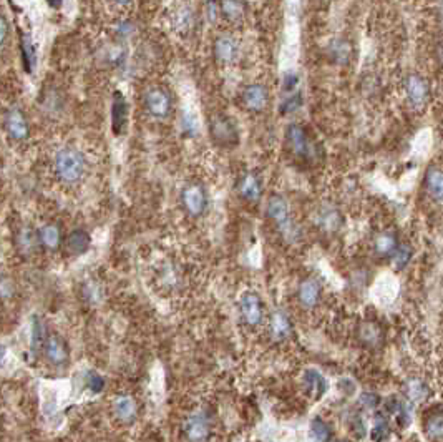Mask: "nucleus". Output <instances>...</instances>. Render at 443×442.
I'll return each instance as SVG.
<instances>
[{
	"label": "nucleus",
	"mask_w": 443,
	"mask_h": 442,
	"mask_svg": "<svg viewBox=\"0 0 443 442\" xmlns=\"http://www.w3.org/2000/svg\"><path fill=\"white\" fill-rule=\"evenodd\" d=\"M266 216H268L270 223L284 243L288 244H297L301 242L302 233L299 230L297 223L294 221V216L290 213V206L288 200L283 195L274 193L268 198V205H266Z\"/></svg>",
	"instance_id": "obj_1"
},
{
	"label": "nucleus",
	"mask_w": 443,
	"mask_h": 442,
	"mask_svg": "<svg viewBox=\"0 0 443 442\" xmlns=\"http://www.w3.org/2000/svg\"><path fill=\"white\" fill-rule=\"evenodd\" d=\"M284 149L295 161L302 163H314L321 156V149L314 141L311 131L297 122L285 126Z\"/></svg>",
	"instance_id": "obj_2"
},
{
	"label": "nucleus",
	"mask_w": 443,
	"mask_h": 442,
	"mask_svg": "<svg viewBox=\"0 0 443 442\" xmlns=\"http://www.w3.org/2000/svg\"><path fill=\"white\" fill-rule=\"evenodd\" d=\"M209 136L219 149H234L239 144V129L229 115L216 114L209 119Z\"/></svg>",
	"instance_id": "obj_3"
},
{
	"label": "nucleus",
	"mask_w": 443,
	"mask_h": 442,
	"mask_svg": "<svg viewBox=\"0 0 443 442\" xmlns=\"http://www.w3.org/2000/svg\"><path fill=\"white\" fill-rule=\"evenodd\" d=\"M55 171L65 183H75L85 171V158L75 149H62L55 155Z\"/></svg>",
	"instance_id": "obj_4"
},
{
	"label": "nucleus",
	"mask_w": 443,
	"mask_h": 442,
	"mask_svg": "<svg viewBox=\"0 0 443 442\" xmlns=\"http://www.w3.org/2000/svg\"><path fill=\"white\" fill-rule=\"evenodd\" d=\"M239 314L246 326L258 328L264 323L266 306L261 294L256 291H246L239 298Z\"/></svg>",
	"instance_id": "obj_5"
},
{
	"label": "nucleus",
	"mask_w": 443,
	"mask_h": 442,
	"mask_svg": "<svg viewBox=\"0 0 443 442\" xmlns=\"http://www.w3.org/2000/svg\"><path fill=\"white\" fill-rule=\"evenodd\" d=\"M322 293L324 286L322 281L314 274H307V276L301 278V281L297 283L295 288V299H297L299 306L302 309H316L322 301Z\"/></svg>",
	"instance_id": "obj_6"
},
{
	"label": "nucleus",
	"mask_w": 443,
	"mask_h": 442,
	"mask_svg": "<svg viewBox=\"0 0 443 442\" xmlns=\"http://www.w3.org/2000/svg\"><path fill=\"white\" fill-rule=\"evenodd\" d=\"M312 220L321 233L336 235L344 227V215L334 203H321L314 210Z\"/></svg>",
	"instance_id": "obj_7"
},
{
	"label": "nucleus",
	"mask_w": 443,
	"mask_h": 442,
	"mask_svg": "<svg viewBox=\"0 0 443 442\" xmlns=\"http://www.w3.org/2000/svg\"><path fill=\"white\" fill-rule=\"evenodd\" d=\"M356 340L368 351H378L385 343V329L377 319H366L359 323L356 329Z\"/></svg>",
	"instance_id": "obj_8"
},
{
	"label": "nucleus",
	"mask_w": 443,
	"mask_h": 442,
	"mask_svg": "<svg viewBox=\"0 0 443 442\" xmlns=\"http://www.w3.org/2000/svg\"><path fill=\"white\" fill-rule=\"evenodd\" d=\"M181 203H183V208L190 216H198L204 215L206 210H208L209 198H208V191L203 185L199 183H191L186 186L181 193Z\"/></svg>",
	"instance_id": "obj_9"
},
{
	"label": "nucleus",
	"mask_w": 443,
	"mask_h": 442,
	"mask_svg": "<svg viewBox=\"0 0 443 442\" xmlns=\"http://www.w3.org/2000/svg\"><path fill=\"white\" fill-rule=\"evenodd\" d=\"M403 93L408 105L412 108H422L427 105L428 98H430V85H428L427 78H423L418 73H410L403 80Z\"/></svg>",
	"instance_id": "obj_10"
},
{
	"label": "nucleus",
	"mask_w": 443,
	"mask_h": 442,
	"mask_svg": "<svg viewBox=\"0 0 443 442\" xmlns=\"http://www.w3.org/2000/svg\"><path fill=\"white\" fill-rule=\"evenodd\" d=\"M236 193L246 203H258L264 193V183L261 175L256 171H244L236 181Z\"/></svg>",
	"instance_id": "obj_11"
},
{
	"label": "nucleus",
	"mask_w": 443,
	"mask_h": 442,
	"mask_svg": "<svg viewBox=\"0 0 443 442\" xmlns=\"http://www.w3.org/2000/svg\"><path fill=\"white\" fill-rule=\"evenodd\" d=\"M269 338L274 343H285L294 336V323L284 309H274L269 316L268 324Z\"/></svg>",
	"instance_id": "obj_12"
},
{
	"label": "nucleus",
	"mask_w": 443,
	"mask_h": 442,
	"mask_svg": "<svg viewBox=\"0 0 443 442\" xmlns=\"http://www.w3.org/2000/svg\"><path fill=\"white\" fill-rule=\"evenodd\" d=\"M145 108L146 112L155 119H166L171 112V97L165 88L155 87L150 88L145 95Z\"/></svg>",
	"instance_id": "obj_13"
},
{
	"label": "nucleus",
	"mask_w": 443,
	"mask_h": 442,
	"mask_svg": "<svg viewBox=\"0 0 443 442\" xmlns=\"http://www.w3.org/2000/svg\"><path fill=\"white\" fill-rule=\"evenodd\" d=\"M241 103H243L246 110L253 112V114H261L269 103L268 88L263 83H249L241 92Z\"/></svg>",
	"instance_id": "obj_14"
},
{
	"label": "nucleus",
	"mask_w": 443,
	"mask_h": 442,
	"mask_svg": "<svg viewBox=\"0 0 443 442\" xmlns=\"http://www.w3.org/2000/svg\"><path fill=\"white\" fill-rule=\"evenodd\" d=\"M211 416L206 411H198L191 414L183 424V432L190 441H204L211 434Z\"/></svg>",
	"instance_id": "obj_15"
},
{
	"label": "nucleus",
	"mask_w": 443,
	"mask_h": 442,
	"mask_svg": "<svg viewBox=\"0 0 443 442\" xmlns=\"http://www.w3.org/2000/svg\"><path fill=\"white\" fill-rule=\"evenodd\" d=\"M400 243V238L393 230H382L372 239V253L381 259H390Z\"/></svg>",
	"instance_id": "obj_16"
},
{
	"label": "nucleus",
	"mask_w": 443,
	"mask_h": 442,
	"mask_svg": "<svg viewBox=\"0 0 443 442\" xmlns=\"http://www.w3.org/2000/svg\"><path fill=\"white\" fill-rule=\"evenodd\" d=\"M383 407H385V414L388 417H392L400 429H405V427L412 422L413 406L410 404V402H407L405 399H403V396L388 397Z\"/></svg>",
	"instance_id": "obj_17"
},
{
	"label": "nucleus",
	"mask_w": 443,
	"mask_h": 442,
	"mask_svg": "<svg viewBox=\"0 0 443 442\" xmlns=\"http://www.w3.org/2000/svg\"><path fill=\"white\" fill-rule=\"evenodd\" d=\"M423 190L435 203H443V168L437 165L428 166L423 175Z\"/></svg>",
	"instance_id": "obj_18"
},
{
	"label": "nucleus",
	"mask_w": 443,
	"mask_h": 442,
	"mask_svg": "<svg viewBox=\"0 0 443 442\" xmlns=\"http://www.w3.org/2000/svg\"><path fill=\"white\" fill-rule=\"evenodd\" d=\"M302 389L304 392H306V396L309 397V399H312V401L321 399L327 391L326 377L322 376L321 371L314 370V367H311V370H306L302 374Z\"/></svg>",
	"instance_id": "obj_19"
},
{
	"label": "nucleus",
	"mask_w": 443,
	"mask_h": 442,
	"mask_svg": "<svg viewBox=\"0 0 443 442\" xmlns=\"http://www.w3.org/2000/svg\"><path fill=\"white\" fill-rule=\"evenodd\" d=\"M213 53L218 62L233 63L239 55V43L234 37L223 33V36L216 37L213 43Z\"/></svg>",
	"instance_id": "obj_20"
},
{
	"label": "nucleus",
	"mask_w": 443,
	"mask_h": 442,
	"mask_svg": "<svg viewBox=\"0 0 443 442\" xmlns=\"http://www.w3.org/2000/svg\"><path fill=\"white\" fill-rule=\"evenodd\" d=\"M402 396H403V399H405L407 402H410L412 406H417L430 396V386H428L427 381L422 379V377L412 376L403 382Z\"/></svg>",
	"instance_id": "obj_21"
},
{
	"label": "nucleus",
	"mask_w": 443,
	"mask_h": 442,
	"mask_svg": "<svg viewBox=\"0 0 443 442\" xmlns=\"http://www.w3.org/2000/svg\"><path fill=\"white\" fill-rule=\"evenodd\" d=\"M4 125H6L7 134L12 136L13 140H26L28 136V122L23 115L22 110L18 108H11V110L6 114V119H4Z\"/></svg>",
	"instance_id": "obj_22"
},
{
	"label": "nucleus",
	"mask_w": 443,
	"mask_h": 442,
	"mask_svg": "<svg viewBox=\"0 0 443 442\" xmlns=\"http://www.w3.org/2000/svg\"><path fill=\"white\" fill-rule=\"evenodd\" d=\"M43 352H45L47 360L55 366H63L68 361V350L65 341L57 335H47L45 341H43Z\"/></svg>",
	"instance_id": "obj_23"
},
{
	"label": "nucleus",
	"mask_w": 443,
	"mask_h": 442,
	"mask_svg": "<svg viewBox=\"0 0 443 442\" xmlns=\"http://www.w3.org/2000/svg\"><path fill=\"white\" fill-rule=\"evenodd\" d=\"M422 427L428 439L443 441V407H435V409L427 412Z\"/></svg>",
	"instance_id": "obj_24"
},
{
	"label": "nucleus",
	"mask_w": 443,
	"mask_h": 442,
	"mask_svg": "<svg viewBox=\"0 0 443 442\" xmlns=\"http://www.w3.org/2000/svg\"><path fill=\"white\" fill-rule=\"evenodd\" d=\"M111 120H113V130L115 134H121L126 126L128 120V103L123 97L121 92H115L113 95V105H111Z\"/></svg>",
	"instance_id": "obj_25"
},
{
	"label": "nucleus",
	"mask_w": 443,
	"mask_h": 442,
	"mask_svg": "<svg viewBox=\"0 0 443 442\" xmlns=\"http://www.w3.org/2000/svg\"><path fill=\"white\" fill-rule=\"evenodd\" d=\"M90 244H92V238L85 230H73V232L68 233V237L65 239L67 252L73 254V257L85 254L88 249H90Z\"/></svg>",
	"instance_id": "obj_26"
},
{
	"label": "nucleus",
	"mask_w": 443,
	"mask_h": 442,
	"mask_svg": "<svg viewBox=\"0 0 443 442\" xmlns=\"http://www.w3.org/2000/svg\"><path fill=\"white\" fill-rule=\"evenodd\" d=\"M309 436H311L314 441L329 442V441H334L336 432H334V427L329 424L326 419L316 416L311 422H309Z\"/></svg>",
	"instance_id": "obj_27"
},
{
	"label": "nucleus",
	"mask_w": 443,
	"mask_h": 442,
	"mask_svg": "<svg viewBox=\"0 0 443 442\" xmlns=\"http://www.w3.org/2000/svg\"><path fill=\"white\" fill-rule=\"evenodd\" d=\"M113 411H115V416L121 422L130 424V422L135 421L136 417V402L130 396H121L118 397L115 404H113Z\"/></svg>",
	"instance_id": "obj_28"
},
{
	"label": "nucleus",
	"mask_w": 443,
	"mask_h": 442,
	"mask_svg": "<svg viewBox=\"0 0 443 442\" xmlns=\"http://www.w3.org/2000/svg\"><path fill=\"white\" fill-rule=\"evenodd\" d=\"M221 17L229 22H239L246 16V4L243 0H219Z\"/></svg>",
	"instance_id": "obj_29"
},
{
	"label": "nucleus",
	"mask_w": 443,
	"mask_h": 442,
	"mask_svg": "<svg viewBox=\"0 0 443 442\" xmlns=\"http://www.w3.org/2000/svg\"><path fill=\"white\" fill-rule=\"evenodd\" d=\"M21 50H22V60L23 67H26V72L32 73L37 67V47L35 42L32 41L31 36H22L21 41Z\"/></svg>",
	"instance_id": "obj_30"
},
{
	"label": "nucleus",
	"mask_w": 443,
	"mask_h": 442,
	"mask_svg": "<svg viewBox=\"0 0 443 442\" xmlns=\"http://www.w3.org/2000/svg\"><path fill=\"white\" fill-rule=\"evenodd\" d=\"M390 417L385 412H377L376 419H373V426L371 429V439L372 441H387L390 439Z\"/></svg>",
	"instance_id": "obj_31"
},
{
	"label": "nucleus",
	"mask_w": 443,
	"mask_h": 442,
	"mask_svg": "<svg viewBox=\"0 0 443 442\" xmlns=\"http://www.w3.org/2000/svg\"><path fill=\"white\" fill-rule=\"evenodd\" d=\"M38 239H40L43 248L57 249L62 243L60 228H58L57 225H53V223L45 225V227H42L40 232H38Z\"/></svg>",
	"instance_id": "obj_32"
},
{
	"label": "nucleus",
	"mask_w": 443,
	"mask_h": 442,
	"mask_svg": "<svg viewBox=\"0 0 443 442\" xmlns=\"http://www.w3.org/2000/svg\"><path fill=\"white\" fill-rule=\"evenodd\" d=\"M413 254H415V252H413L412 244H408V243L398 244L395 253H393L390 258L393 268H395L397 271H403V269H407L408 266H410Z\"/></svg>",
	"instance_id": "obj_33"
},
{
	"label": "nucleus",
	"mask_w": 443,
	"mask_h": 442,
	"mask_svg": "<svg viewBox=\"0 0 443 442\" xmlns=\"http://www.w3.org/2000/svg\"><path fill=\"white\" fill-rule=\"evenodd\" d=\"M195 27V12L188 6L180 7L175 12V28L178 32H190Z\"/></svg>",
	"instance_id": "obj_34"
},
{
	"label": "nucleus",
	"mask_w": 443,
	"mask_h": 442,
	"mask_svg": "<svg viewBox=\"0 0 443 442\" xmlns=\"http://www.w3.org/2000/svg\"><path fill=\"white\" fill-rule=\"evenodd\" d=\"M17 243H18V248H21L23 253H32L33 249L37 248V244L40 243V239H38V235H35V232H33L32 228L26 227L18 232Z\"/></svg>",
	"instance_id": "obj_35"
},
{
	"label": "nucleus",
	"mask_w": 443,
	"mask_h": 442,
	"mask_svg": "<svg viewBox=\"0 0 443 442\" xmlns=\"http://www.w3.org/2000/svg\"><path fill=\"white\" fill-rule=\"evenodd\" d=\"M329 53H331L334 62L344 65V63H347L349 60H351L352 48L346 41H336L332 43V47H331V50H329Z\"/></svg>",
	"instance_id": "obj_36"
},
{
	"label": "nucleus",
	"mask_w": 443,
	"mask_h": 442,
	"mask_svg": "<svg viewBox=\"0 0 443 442\" xmlns=\"http://www.w3.org/2000/svg\"><path fill=\"white\" fill-rule=\"evenodd\" d=\"M304 103V98H302V93L301 92H292V93H288V97L284 98L283 103H280V115H292L295 114V112L299 110V108L302 107Z\"/></svg>",
	"instance_id": "obj_37"
},
{
	"label": "nucleus",
	"mask_w": 443,
	"mask_h": 442,
	"mask_svg": "<svg viewBox=\"0 0 443 442\" xmlns=\"http://www.w3.org/2000/svg\"><path fill=\"white\" fill-rule=\"evenodd\" d=\"M382 404V397L373 391H363L361 396H359V406L363 411H377L378 406Z\"/></svg>",
	"instance_id": "obj_38"
},
{
	"label": "nucleus",
	"mask_w": 443,
	"mask_h": 442,
	"mask_svg": "<svg viewBox=\"0 0 443 442\" xmlns=\"http://www.w3.org/2000/svg\"><path fill=\"white\" fill-rule=\"evenodd\" d=\"M87 387L92 392H102L105 387V379L98 374L97 371H88L87 374Z\"/></svg>",
	"instance_id": "obj_39"
},
{
	"label": "nucleus",
	"mask_w": 443,
	"mask_h": 442,
	"mask_svg": "<svg viewBox=\"0 0 443 442\" xmlns=\"http://www.w3.org/2000/svg\"><path fill=\"white\" fill-rule=\"evenodd\" d=\"M32 345H33V350H37V347H42L43 346V341H45V329H43V326L40 323H38V319L35 318L33 319V329H32Z\"/></svg>",
	"instance_id": "obj_40"
},
{
	"label": "nucleus",
	"mask_w": 443,
	"mask_h": 442,
	"mask_svg": "<svg viewBox=\"0 0 443 442\" xmlns=\"http://www.w3.org/2000/svg\"><path fill=\"white\" fill-rule=\"evenodd\" d=\"M181 124H183V130L186 135H196L198 134V120H196V117L193 114H190V112H185L183 114V120H181Z\"/></svg>",
	"instance_id": "obj_41"
},
{
	"label": "nucleus",
	"mask_w": 443,
	"mask_h": 442,
	"mask_svg": "<svg viewBox=\"0 0 443 442\" xmlns=\"http://www.w3.org/2000/svg\"><path fill=\"white\" fill-rule=\"evenodd\" d=\"M297 85H299L297 73H294V72L284 73V77H283V92L284 93L297 92Z\"/></svg>",
	"instance_id": "obj_42"
},
{
	"label": "nucleus",
	"mask_w": 443,
	"mask_h": 442,
	"mask_svg": "<svg viewBox=\"0 0 443 442\" xmlns=\"http://www.w3.org/2000/svg\"><path fill=\"white\" fill-rule=\"evenodd\" d=\"M204 12H206V17H208V21H209L211 23H214V22L218 21V18L221 17L219 2H216V0H209V2L206 4Z\"/></svg>",
	"instance_id": "obj_43"
},
{
	"label": "nucleus",
	"mask_w": 443,
	"mask_h": 442,
	"mask_svg": "<svg viewBox=\"0 0 443 442\" xmlns=\"http://www.w3.org/2000/svg\"><path fill=\"white\" fill-rule=\"evenodd\" d=\"M13 294V283L9 278H0V298L9 299Z\"/></svg>",
	"instance_id": "obj_44"
},
{
	"label": "nucleus",
	"mask_w": 443,
	"mask_h": 442,
	"mask_svg": "<svg viewBox=\"0 0 443 442\" xmlns=\"http://www.w3.org/2000/svg\"><path fill=\"white\" fill-rule=\"evenodd\" d=\"M351 427H352V431L357 434V437H362L363 431H366V421L362 419V414H356L352 417Z\"/></svg>",
	"instance_id": "obj_45"
},
{
	"label": "nucleus",
	"mask_w": 443,
	"mask_h": 442,
	"mask_svg": "<svg viewBox=\"0 0 443 442\" xmlns=\"http://www.w3.org/2000/svg\"><path fill=\"white\" fill-rule=\"evenodd\" d=\"M116 32H118V36H120L121 38L130 37L131 33L135 32V23H131V22H121L120 26L116 27Z\"/></svg>",
	"instance_id": "obj_46"
},
{
	"label": "nucleus",
	"mask_w": 443,
	"mask_h": 442,
	"mask_svg": "<svg viewBox=\"0 0 443 442\" xmlns=\"http://www.w3.org/2000/svg\"><path fill=\"white\" fill-rule=\"evenodd\" d=\"M9 37V22L4 16H0V47L7 42Z\"/></svg>",
	"instance_id": "obj_47"
},
{
	"label": "nucleus",
	"mask_w": 443,
	"mask_h": 442,
	"mask_svg": "<svg viewBox=\"0 0 443 442\" xmlns=\"http://www.w3.org/2000/svg\"><path fill=\"white\" fill-rule=\"evenodd\" d=\"M45 2L48 7L53 9V11H58V9L63 7V2H65V0H45Z\"/></svg>",
	"instance_id": "obj_48"
},
{
	"label": "nucleus",
	"mask_w": 443,
	"mask_h": 442,
	"mask_svg": "<svg viewBox=\"0 0 443 442\" xmlns=\"http://www.w3.org/2000/svg\"><path fill=\"white\" fill-rule=\"evenodd\" d=\"M6 355H7V347L4 345H0V365H2L4 360H6Z\"/></svg>",
	"instance_id": "obj_49"
},
{
	"label": "nucleus",
	"mask_w": 443,
	"mask_h": 442,
	"mask_svg": "<svg viewBox=\"0 0 443 442\" xmlns=\"http://www.w3.org/2000/svg\"><path fill=\"white\" fill-rule=\"evenodd\" d=\"M113 2L118 4V6H128V4H130L131 0H113Z\"/></svg>",
	"instance_id": "obj_50"
}]
</instances>
